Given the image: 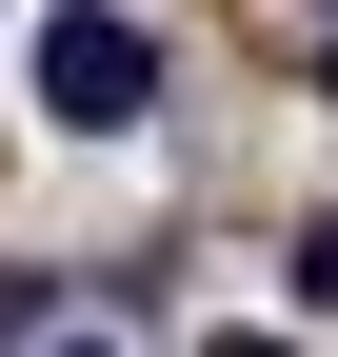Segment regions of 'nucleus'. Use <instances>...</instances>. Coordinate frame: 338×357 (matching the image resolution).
<instances>
[{"instance_id":"nucleus-1","label":"nucleus","mask_w":338,"mask_h":357,"mask_svg":"<svg viewBox=\"0 0 338 357\" xmlns=\"http://www.w3.org/2000/svg\"><path fill=\"white\" fill-rule=\"evenodd\" d=\"M40 119H60V139H140L159 119V40L119 20V0H60V20H40Z\"/></svg>"},{"instance_id":"nucleus-2","label":"nucleus","mask_w":338,"mask_h":357,"mask_svg":"<svg viewBox=\"0 0 338 357\" xmlns=\"http://www.w3.org/2000/svg\"><path fill=\"white\" fill-rule=\"evenodd\" d=\"M299 278H318V298H338V218H318V238H299Z\"/></svg>"},{"instance_id":"nucleus-3","label":"nucleus","mask_w":338,"mask_h":357,"mask_svg":"<svg viewBox=\"0 0 338 357\" xmlns=\"http://www.w3.org/2000/svg\"><path fill=\"white\" fill-rule=\"evenodd\" d=\"M199 357H299V337H239V318H219V337H199Z\"/></svg>"},{"instance_id":"nucleus-4","label":"nucleus","mask_w":338,"mask_h":357,"mask_svg":"<svg viewBox=\"0 0 338 357\" xmlns=\"http://www.w3.org/2000/svg\"><path fill=\"white\" fill-rule=\"evenodd\" d=\"M80 357H100V337H80Z\"/></svg>"}]
</instances>
